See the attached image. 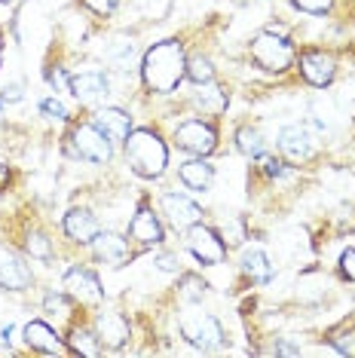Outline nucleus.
<instances>
[{"label":"nucleus","instance_id":"f257e3e1","mask_svg":"<svg viewBox=\"0 0 355 358\" xmlns=\"http://www.w3.org/2000/svg\"><path fill=\"white\" fill-rule=\"evenodd\" d=\"M141 74L153 92H172V89L187 77V59L184 46L178 40H163L153 50H147L141 62Z\"/></svg>","mask_w":355,"mask_h":358},{"label":"nucleus","instance_id":"f03ea898","mask_svg":"<svg viewBox=\"0 0 355 358\" xmlns=\"http://www.w3.org/2000/svg\"><path fill=\"white\" fill-rule=\"evenodd\" d=\"M126 159L135 175L159 178L168 166V150L157 132L138 129V132H129V138H126Z\"/></svg>","mask_w":355,"mask_h":358},{"label":"nucleus","instance_id":"7ed1b4c3","mask_svg":"<svg viewBox=\"0 0 355 358\" xmlns=\"http://www.w3.org/2000/svg\"><path fill=\"white\" fill-rule=\"evenodd\" d=\"M178 328H181L184 340L196 349H215L221 346L224 340V328L215 315L203 313V309H184L181 319H178Z\"/></svg>","mask_w":355,"mask_h":358},{"label":"nucleus","instance_id":"20e7f679","mask_svg":"<svg viewBox=\"0 0 355 358\" xmlns=\"http://www.w3.org/2000/svg\"><path fill=\"white\" fill-rule=\"evenodd\" d=\"M252 59L261 64L263 71H273V74H282V71L291 68L294 62V50L285 37L276 34H257L252 43Z\"/></svg>","mask_w":355,"mask_h":358},{"label":"nucleus","instance_id":"39448f33","mask_svg":"<svg viewBox=\"0 0 355 358\" xmlns=\"http://www.w3.org/2000/svg\"><path fill=\"white\" fill-rule=\"evenodd\" d=\"M71 153L86 162H95V166H101V162L110 159V141L101 135L99 126H77L74 132H71Z\"/></svg>","mask_w":355,"mask_h":358},{"label":"nucleus","instance_id":"423d86ee","mask_svg":"<svg viewBox=\"0 0 355 358\" xmlns=\"http://www.w3.org/2000/svg\"><path fill=\"white\" fill-rule=\"evenodd\" d=\"M175 144L193 157H208L217 148V132L203 120H187L175 129Z\"/></svg>","mask_w":355,"mask_h":358},{"label":"nucleus","instance_id":"0eeeda50","mask_svg":"<svg viewBox=\"0 0 355 358\" xmlns=\"http://www.w3.org/2000/svg\"><path fill=\"white\" fill-rule=\"evenodd\" d=\"M187 248H190V255L196 257L199 264H205V266H215V264H221V260L227 257V245H224V239L212 230V227H203V224H193L187 230Z\"/></svg>","mask_w":355,"mask_h":358},{"label":"nucleus","instance_id":"6e6552de","mask_svg":"<svg viewBox=\"0 0 355 358\" xmlns=\"http://www.w3.org/2000/svg\"><path fill=\"white\" fill-rule=\"evenodd\" d=\"M279 148L291 159H310L316 153V132L310 123H291L279 132Z\"/></svg>","mask_w":355,"mask_h":358},{"label":"nucleus","instance_id":"1a4fd4ad","mask_svg":"<svg viewBox=\"0 0 355 358\" xmlns=\"http://www.w3.org/2000/svg\"><path fill=\"white\" fill-rule=\"evenodd\" d=\"M64 294L74 297L77 303H86V306H99L101 303V285L95 279V273L83 270V266H74V270L64 273Z\"/></svg>","mask_w":355,"mask_h":358},{"label":"nucleus","instance_id":"9d476101","mask_svg":"<svg viewBox=\"0 0 355 358\" xmlns=\"http://www.w3.org/2000/svg\"><path fill=\"white\" fill-rule=\"evenodd\" d=\"M163 215L168 217V224H172L175 230H190L193 224H199L203 208H199L190 196H184V193H166L163 196Z\"/></svg>","mask_w":355,"mask_h":358},{"label":"nucleus","instance_id":"9b49d317","mask_svg":"<svg viewBox=\"0 0 355 358\" xmlns=\"http://www.w3.org/2000/svg\"><path fill=\"white\" fill-rule=\"evenodd\" d=\"M68 89H71V95L80 101V104H95V101H101L104 95H108V77L101 74V71H83V74H74L68 80Z\"/></svg>","mask_w":355,"mask_h":358},{"label":"nucleus","instance_id":"f8f14e48","mask_svg":"<svg viewBox=\"0 0 355 358\" xmlns=\"http://www.w3.org/2000/svg\"><path fill=\"white\" fill-rule=\"evenodd\" d=\"M31 285V270L25 266V260L19 255H13L10 248L0 245V288L22 291Z\"/></svg>","mask_w":355,"mask_h":358},{"label":"nucleus","instance_id":"ddd939ff","mask_svg":"<svg viewBox=\"0 0 355 358\" xmlns=\"http://www.w3.org/2000/svg\"><path fill=\"white\" fill-rule=\"evenodd\" d=\"M95 337L108 349H119L129 340V322L119 313H101L95 319Z\"/></svg>","mask_w":355,"mask_h":358},{"label":"nucleus","instance_id":"4468645a","mask_svg":"<svg viewBox=\"0 0 355 358\" xmlns=\"http://www.w3.org/2000/svg\"><path fill=\"white\" fill-rule=\"evenodd\" d=\"M92 123L101 129V135L108 138L110 144H114V141H126L129 132H132V117H129L126 110H119V108H104V110H99Z\"/></svg>","mask_w":355,"mask_h":358},{"label":"nucleus","instance_id":"2eb2a0df","mask_svg":"<svg viewBox=\"0 0 355 358\" xmlns=\"http://www.w3.org/2000/svg\"><path fill=\"white\" fill-rule=\"evenodd\" d=\"M64 233H68V239L80 242V245H89V242L99 236V221H95V215H89L86 208H71L68 215H64Z\"/></svg>","mask_w":355,"mask_h":358},{"label":"nucleus","instance_id":"dca6fc26","mask_svg":"<svg viewBox=\"0 0 355 358\" xmlns=\"http://www.w3.org/2000/svg\"><path fill=\"white\" fill-rule=\"evenodd\" d=\"M300 71L306 83L312 86H328L334 80V59L325 52H303L300 55Z\"/></svg>","mask_w":355,"mask_h":358},{"label":"nucleus","instance_id":"f3484780","mask_svg":"<svg viewBox=\"0 0 355 358\" xmlns=\"http://www.w3.org/2000/svg\"><path fill=\"white\" fill-rule=\"evenodd\" d=\"M25 343L31 349H37V352H46V355H61L64 352V343L59 340V334H55L46 322L25 324Z\"/></svg>","mask_w":355,"mask_h":358},{"label":"nucleus","instance_id":"a211bd4d","mask_svg":"<svg viewBox=\"0 0 355 358\" xmlns=\"http://www.w3.org/2000/svg\"><path fill=\"white\" fill-rule=\"evenodd\" d=\"M129 233H132V239H138L141 245H159V242H163V227H159L157 215H153L147 206L138 208V215L129 224Z\"/></svg>","mask_w":355,"mask_h":358},{"label":"nucleus","instance_id":"6ab92c4d","mask_svg":"<svg viewBox=\"0 0 355 358\" xmlns=\"http://www.w3.org/2000/svg\"><path fill=\"white\" fill-rule=\"evenodd\" d=\"M92 248H95V257L104 260V264H110V266L126 264V257H129L126 239L123 236H117V233H99L92 239Z\"/></svg>","mask_w":355,"mask_h":358},{"label":"nucleus","instance_id":"aec40b11","mask_svg":"<svg viewBox=\"0 0 355 358\" xmlns=\"http://www.w3.org/2000/svg\"><path fill=\"white\" fill-rule=\"evenodd\" d=\"M178 178H181L184 184L190 187V190H208L215 181V169L208 166V162L199 157V159H190V162H184L181 169H178Z\"/></svg>","mask_w":355,"mask_h":358},{"label":"nucleus","instance_id":"412c9836","mask_svg":"<svg viewBox=\"0 0 355 358\" xmlns=\"http://www.w3.org/2000/svg\"><path fill=\"white\" fill-rule=\"evenodd\" d=\"M242 270L252 275L254 282H270L273 279V264L261 248H245L242 251Z\"/></svg>","mask_w":355,"mask_h":358},{"label":"nucleus","instance_id":"4be33fe9","mask_svg":"<svg viewBox=\"0 0 355 358\" xmlns=\"http://www.w3.org/2000/svg\"><path fill=\"white\" fill-rule=\"evenodd\" d=\"M196 104L203 110H208V113H221L224 108H227V95H224L217 86H212V83H203L199 86V92H196Z\"/></svg>","mask_w":355,"mask_h":358},{"label":"nucleus","instance_id":"5701e85b","mask_svg":"<svg viewBox=\"0 0 355 358\" xmlns=\"http://www.w3.org/2000/svg\"><path fill=\"white\" fill-rule=\"evenodd\" d=\"M236 144H239V153H245V157H254V159L263 157V135L257 129H239Z\"/></svg>","mask_w":355,"mask_h":358},{"label":"nucleus","instance_id":"b1692460","mask_svg":"<svg viewBox=\"0 0 355 358\" xmlns=\"http://www.w3.org/2000/svg\"><path fill=\"white\" fill-rule=\"evenodd\" d=\"M187 77H190L196 86L212 83V80H215V68H212V62H208L205 55H193V59H187Z\"/></svg>","mask_w":355,"mask_h":358},{"label":"nucleus","instance_id":"393cba45","mask_svg":"<svg viewBox=\"0 0 355 358\" xmlns=\"http://www.w3.org/2000/svg\"><path fill=\"white\" fill-rule=\"evenodd\" d=\"M108 62L114 64L117 71H132L135 68V46L126 43V40H119L114 50L108 52Z\"/></svg>","mask_w":355,"mask_h":358},{"label":"nucleus","instance_id":"a878e982","mask_svg":"<svg viewBox=\"0 0 355 358\" xmlns=\"http://www.w3.org/2000/svg\"><path fill=\"white\" fill-rule=\"evenodd\" d=\"M71 349L80 352V355L95 358V355H99V337H92L89 331H74V334H71Z\"/></svg>","mask_w":355,"mask_h":358},{"label":"nucleus","instance_id":"bb28decb","mask_svg":"<svg viewBox=\"0 0 355 358\" xmlns=\"http://www.w3.org/2000/svg\"><path fill=\"white\" fill-rule=\"evenodd\" d=\"M25 248H28L31 257H40V260H50L52 257V245H50V239H46L43 233H31L28 242H25Z\"/></svg>","mask_w":355,"mask_h":358},{"label":"nucleus","instance_id":"cd10ccee","mask_svg":"<svg viewBox=\"0 0 355 358\" xmlns=\"http://www.w3.org/2000/svg\"><path fill=\"white\" fill-rule=\"evenodd\" d=\"M181 285H184V297H187V300H199V297L205 294V288H208V285L199 279V275H184Z\"/></svg>","mask_w":355,"mask_h":358},{"label":"nucleus","instance_id":"c85d7f7f","mask_svg":"<svg viewBox=\"0 0 355 358\" xmlns=\"http://www.w3.org/2000/svg\"><path fill=\"white\" fill-rule=\"evenodd\" d=\"M40 110H43L46 117H52V120H68V108H64L59 99H46L43 104H40Z\"/></svg>","mask_w":355,"mask_h":358},{"label":"nucleus","instance_id":"c756f323","mask_svg":"<svg viewBox=\"0 0 355 358\" xmlns=\"http://www.w3.org/2000/svg\"><path fill=\"white\" fill-rule=\"evenodd\" d=\"M331 3H334V0H294V6L297 10H303V13H328L331 10Z\"/></svg>","mask_w":355,"mask_h":358},{"label":"nucleus","instance_id":"7c9ffc66","mask_svg":"<svg viewBox=\"0 0 355 358\" xmlns=\"http://www.w3.org/2000/svg\"><path fill=\"white\" fill-rule=\"evenodd\" d=\"M83 3H86L92 13H99V15H110V13L117 10L119 0H83Z\"/></svg>","mask_w":355,"mask_h":358},{"label":"nucleus","instance_id":"2f4dec72","mask_svg":"<svg viewBox=\"0 0 355 358\" xmlns=\"http://www.w3.org/2000/svg\"><path fill=\"white\" fill-rule=\"evenodd\" d=\"M261 166H263V175H270V178L282 175V162L276 157H261Z\"/></svg>","mask_w":355,"mask_h":358},{"label":"nucleus","instance_id":"473e14b6","mask_svg":"<svg viewBox=\"0 0 355 358\" xmlns=\"http://www.w3.org/2000/svg\"><path fill=\"white\" fill-rule=\"evenodd\" d=\"M340 266H343V273H346V275H349V279L355 282V248L343 251V257H340Z\"/></svg>","mask_w":355,"mask_h":358},{"label":"nucleus","instance_id":"72a5a7b5","mask_svg":"<svg viewBox=\"0 0 355 358\" xmlns=\"http://www.w3.org/2000/svg\"><path fill=\"white\" fill-rule=\"evenodd\" d=\"M157 264H159V270H168V273H178V270H181V260H178L175 255H159Z\"/></svg>","mask_w":355,"mask_h":358},{"label":"nucleus","instance_id":"f704fd0d","mask_svg":"<svg viewBox=\"0 0 355 358\" xmlns=\"http://www.w3.org/2000/svg\"><path fill=\"white\" fill-rule=\"evenodd\" d=\"M46 309H64V297L61 294H50L46 297Z\"/></svg>","mask_w":355,"mask_h":358},{"label":"nucleus","instance_id":"c9c22d12","mask_svg":"<svg viewBox=\"0 0 355 358\" xmlns=\"http://www.w3.org/2000/svg\"><path fill=\"white\" fill-rule=\"evenodd\" d=\"M6 181H10V169H6L3 162H0V187H3Z\"/></svg>","mask_w":355,"mask_h":358},{"label":"nucleus","instance_id":"e433bc0d","mask_svg":"<svg viewBox=\"0 0 355 358\" xmlns=\"http://www.w3.org/2000/svg\"><path fill=\"white\" fill-rule=\"evenodd\" d=\"M0 3H6V0H0Z\"/></svg>","mask_w":355,"mask_h":358}]
</instances>
